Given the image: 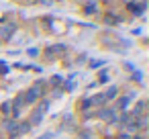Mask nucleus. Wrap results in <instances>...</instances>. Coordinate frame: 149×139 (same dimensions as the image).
<instances>
[{"mask_svg":"<svg viewBox=\"0 0 149 139\" xmlns=\"http://www.w3.org/2000/svg\"><path fill=\"white\" fill-rule=\"evenodd\" d=\"M70 53V49L65 47V45H61V43H55V45H49L47 49H45V53H43V59L47 61V64H51V61H57L59 57H65Z\"/></svg>","mask_w":149,"mask_h":139,"instance_id":"1","label":"nucleus"},{"mask_svg":"<svg viewBox=\"0 0 149 139\" xmlns=\"http://www.w3.org/2000/svg\"><path fill=\"white\" fill-rule=\"evenodd\" d=\"M49 102H51V100H41V102H37V104H35V108L31 110L29 121H27L31 127H33V125H39V123L43 121V115H45V110L49 108Z\"/></svg>","mask_w":149,"mask_h":139,"instance_id":"2","label":"nucleus"},{"mask_svg":"<svg viewBox=\"0 0 149 139\" xmlns=\"http://www.w3.org/2000/svg\"><path fill=\"white\" fill-rule=\"evenodd\" d=\"M15 31H17V23H4L2 27H0V43L10 41V37H13Z\"/></svg>","mask_w":149,"mask_h":139,"instance_id":"3","label":"nucleus"},{"mask_svg":"<svg viewBox=\"0 0 149 139\" xmlns=\"http://www.w3.org/2000/svg\"><path fill=\"white\" fill-rule=\"evenodd\" d=\"M80 10H82V15H94V13H98V2L90 0V2H86Z\"/></svg>","mask_w":149,"mask_h":139,"instance_id":"4","label":"nucleus"},{"mask_svg":"<svg viewBox=\"0 0 149 139\" xmlns=\"http://www.w3.org/2000/svg\"><path fill=\"white\" fill-rule=\"evenodd\" d=\"M90 104H92V108H94V106H100V108L106 106V98H104V94H102V92L94 94V96L90 98Z\"/></svg>","mask_w":149,"mask_h":139,"instance_id":"5","label":"nucleus"},{"mask_svg":"<svg viewBox=\"0 0 149 139\" xmlns=\"http://www.w3.org/2000/svg\"><path fill=\"white\" fill-rule=\"evenodd\" d=\"M76 108L84 115V112H88V110H92V104H90V98H80L78 102H76Z\"/></svg>","mask_w":149,"mask_h":139,"instance_id":"6","label":"nucleus"},{"mask_svg":"<svg viewBox=\"0 0 149 139\" xmlns=\"http://www.w3.org/2000/svg\"><path fill=\"white\" fill-rule=\"evenodd\" d=\"M129 102H131V98H129V96H118L112 108H114V110H125V108L129 106Z\"/></svg>","mask_w":149,"mask_h":139,"instance_id":"7","label":"nucleus"},{"mask_svg":"<svg viewBox=\"0 0 149 139\" xmlns=\"http://www.w3.org/2000/svg\"><path fill=\"white\" fill-rule=\"evenodd\" d=\"M39 23H41V27H43V31H45V33L53 31V17H41V19H39Z\"/></svg>","mask_w":149,"mask_h":139,"instance_id":"8","label":"nucleus"},{"mask_svg":"<svg viewBox=\"0 0 149 139\" xmlns=\"http://www.w3.org/2000/svg\"><path fill=\"white\" fill-rule=\"evenodd\" d=\"M29 131H31V125H29L27 121L17 123V127H15V137H17V135H25V133H29Z\"/></svg>","mask_w":149,"mask_h":139,"instance_id":"9","label":"nucleus"},{"mask_svg":"<svg viewBox=\"0 0 149 139\" xmlns=\"http://www.w3.org/2000/svg\"><path fill=\"white\" fill-rule=\"evenodd\" d=\"M10 110H13L10 100H6V102L0 104V117H2V119H10Z\"/></svg>","mask_w":149,"mask_h":139,"instance_id":"10","label":"nucleus"},{"mask_svg":"<svg viewBox=\"0 0 149 139\" xmlns=\"http://www.w3.org/2000/svg\"><path fill=\"white\" fill-rule=\"evenodd\" d=\"M118 92H120V88H118V86L114 84V86H110V88H108L106 92H102V94H104V98H106V102H108V100L116 98V96H118Z\"/></svg>","mask_w":149,"mask_h":139,"instance_id":"11","label":"nucleus"},{"mask_svg":"<svg viewBox=\"0 0 149 139\" xmlns=\"http://www.w3.org/2000/svg\"><path fill=\"white\" fill-rule=\"evenodd\" d=\"M78 139H92V131H88V129L78 131Z\"/></svg>","mask_w":149,"mask_h":139,"instance_id":"12","label":"nucleus"},{"mask_svg":"<svg viewBox=\"0 0 149 139\" xmlns=\"http://www.w3.org/2000/svg\"><path fill=\"white\" fill-rule=\"evenodd\" d=\"M131 80H135L137 84H141V82H143V76H141V72H133V76H131Z\"/></svg>","mask_w":149,"mask_h":139,"instance_id":"13","label":"nucleus"},{"mask_svg":"<svg viewBox=\"0 0 149 139\" xmlns=\"http://www.w3.org/2000/svg\"><path fill=\"white\" fill-rule=\"evenodd\" d=\"M114 139H131V135L123 131V133H116V135H114Z\"/></svg>","mask_w":149,"mask_h":139,"instance_id":"14","label":"nucleus"},{"mask_svg":"<svg viewBox=\"0 0 149 139\" xmlns=\"http://www.w3.org/2000/svg\"><path fill=\"white\" fill-rule=\"evenodd\" d=\"M27 53H29V57H37V55H39V49H35V47H31V49H29Z\"/></svg>","mask_w":149,"mask_h":139,"instance_id":"15","label":"nucleus"},{"mask_svg":"<svg viewBox=\"0 0 149 139\" xmlns=\"http://www.w3.org/2000/svg\"><path fill=\"white\" fill-rule=\"evenodd\" d=\"M6 72H8V66L6 64H0V76H4Z\"/></svg>","mask_w":149,"mask_h":139,"instance_id":"16","label":"nucleus"},{"mask_svg":"<svg viewBox=\"0 0 149 139\" xmlns=\"http://www.w3.org/2000/svg\"><path fill=\"white\" fill-rule=\"evenodd\" d=\"M86 59H88V57H86V55H84V53H82V55H78V59H76V64H84V61H86Z\"/></svg>","mask_w":149,"mask_h":139,"instance_id":"17","label":"nucleus"},{"mask_svg":"<svg viewBox=\"0 0 149 139\" xmlns=\"http://www.w3.org/2000/svg\"><path fill=\"white\" fill-rule=\"evenodd\" d=\"M102 64H104V61H96V59H94V61H90V68H98V66H102Z\"/></svg>","mask_w":149,"mask_h":139,"instance_id":"18","label":"nucleus"},{"mask_svg":"<svg viewBox=\"0 0 149 139\" xmlns=\"http://www.w3.org/2000/svg\"><path fill=\"white\" fill-rule=\"evenodd\" d=\"M106 80H108L106 74H100V76H98V82H106Z\"/></svg>","mask_w":149,"mask_h":139,"instance_id":"19","label":"nucleus"},{"mask_svg":"<svg viewBox=\"0 0 149 139\" xmlns=\"http://www.w3.org/2000/svg\"><path fill=\"white\" fill-rule=\"evenodd\" d=\"M61 94H63V92H61V90H55V92H53V94H51V98H59V96H61Z\"/></svg>","mask_w":149,"mask_h":139,"instance_id":"20","label":"nucleus"},{"mask_svg":"<svg viewBox=\"0 0 149 139\" xmlns=\"http://www.w3.org/2000/svg\"><path fill=\"white\" fill-rule=\"evenodd\" d=\"M51 137H53V133H47V135H43L41 139H51Z\"/></svg>","mask_w":149,"mask_h":139,"instance_id":"21","label":"nucleus"}]
</instances>
